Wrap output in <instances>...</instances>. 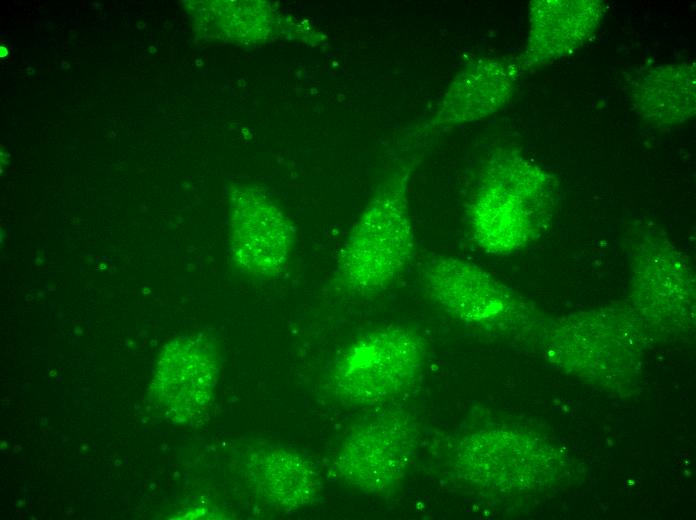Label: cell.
Listing matches in <instances>:
<instances>
[{
	"label": "cell",
	"mask_w": 696,
	"mask_h": 520,
	"mask_svg": "<svg viewBox=\"0 0 696 520\" xmlns=\"http://www.w3.org/2000/svg\"><path fill=\"white\" fill-rule=\"evenodd\" d=\"M552 188L549 175L523 157L494 156L468 211L477 245L486 253L505 255L531 243L550 218Z\"/></svg>",
	"instance_id": "6da1fadb"
},
{
	"label": "cell",
	"mask_w": 696,
	"mask_h": 520,
	"mask_svg": "<svg viewBox=\"0 0 696 520\" xmlns=\"http://www.w3.org/2000/svg\"><path fill=\"white\" fill-rule=\"evenodd\" d=\"M409 170L391 176L366 206L342 244L338 283L356 294L380 292L405 272L415 250L407 198Z\"/></svg>",
	"instance_id": "7a4b0ae2"
},
{
	"label": "cell",
	"mask_w": 696,
	"mask_h": 520,
	"mask_svg": "<svg viewBox=\"0 0 696 520\" xmlns=\"http://www.w3.org/2000/svg\"><path fill=\"white\" fill-rule=\"evenodd\" d=\"M427 356L423 337L402 325L376 328L351 343L332 370V386L356 406L386 402L413 385Z\"/></svg>",
	"instance_id": "3957f363"
},
{
	"label": "cell",
	"mask_w": 696,
	"mask_h": 520,
	"mask_svg": "<svg viewBox=\"0 0 696 520\" xmlns=\"http://www.w3.org/2000/svg\"><path fill=\"white\" fill-rule=\"evenodd\" d=\"M416 429L409 417L386 413L353 428L343 439L335 459L340 478L374 496L393 493L413 460Z\"/></svg>",
	"instance_id": "277c9868"
},
{
	"label": "cell",
	"mask_w": 696,
	"mask_h": 520,
	"mask_svg": "<svg viewBox=\"0 0 696 520\" xmlns=\"http://www.w3.org/2000/svg\"><path fill=\"white\" fill-rule=\"evenodd\" d=\"M547 452L537 439L512 430L490 429L462 438L454 449L457 473L473 484L521 492L543 483Z\"/></svg>",
	"instance_id": "5b68a950"
},
{
	"label": "cell",
	"mask_w": 696,
	"mask_h": 520,
	"mask_svg": "<svg viewBox=\"0 0 696 520\" xmlns=\"http://www.w3.org/2000/svg\"><path fill=\"white\" fill-rule=\"evenodd\" d=\"M220 372V355L212 339L202 334L178 336L158 356L152 395L173 422L190 423L209 409Z\"/></svg>",
	"instance_id": "8992f818"
},
{
	"label": "cell",
	"mask_w": 696,
	"mask_h": 520,
	"mask_svg": "<svg viewBox=\"0 0 696 520\" xmlns=\"http://www.w3.org/2000/svg\"><path fill=\"white\" fill-rule=\"evenodd\" d=\"M229 237L232 263L246 276L270 279L288 265L292 226L276 203L254 187L232 189Z\"/></svg>",
	"instance_id": "52a82bcc"
},
{
	"label": "cell",
	"mask_w": 696,
	"mask_h": 520,
	"mask_svg": "<svg viewBox=\"0 0 696 520\" xmlns=\"http://www.w3.org/2000/svg\"><path fill=\"white\" fill-rule=\"evenodd\" d=\"M549 356L581 373H623L636 366L640 339L624 315L595 313L569 318L551 331Z\"/></svg>",
	"instance_id": "ba28073f"
},
{
	"label": "cell",
	"mask_w": 696,
	"mask_h": 520,
	"mask_svg": "<svg viewBox=\"0 0 696 520\" xmlns=\"http://www.w3.org/2000/svg\"><path fill=\"white\" fill-rule=\"evenodd\" d=\"M420 278L427 297L462 322L496 323L517 308V299L507 286L482 267L455 256L429 258Z\"/></svg>",
	"instance_id": "9c48e42d"
},
{
	"label": "cell",
	"mask_w": 696,
	"mask_h": 520,
	"mask_svg": "<svg viewBox=\"0 0 696 520\" xmlns=\"http://www.w3.org/2000/svg\"><path fill=\"white\" fill-rule=\"evenodd\" d=\"M605 11L599 0H534L523 66H543L581 47L596 31Z\"/></svg>",
	"instance_id": "30bf717a"
},
{
	"label": "cell",
	"mask_w": 696,
	"mask_h": 520,
	"mask_svg": "<svg viewBox=\"0 0 696 520\" xmlns=\"http://www.w3.org/2000/svg\"><path fill=\"white\" fill-rule=\"evenodd\" d=\"M517 76V67L503 60L469 64L449 84L430 125L473 122L499 111L509 102Z\"/></svg>",
	"instance_id": "8fae6325"
},
{
	"label": "cell",
	"mask_w": 696,
	"mask_h": 520,
	"mask_svg": "<svg viewBox=\"0 0 696 520\" xmlns=\"http://www.w3.org/2000/svg\"><path fill=\"white\" fill-rule=\"evenodd\" d=\"M246 477L254 492L283 511L300 509L317 499L321 480L315 465L285 447L260 449L246 460Z\"/></svg>",
	"instance_id": "7c38bea8"
},
{
	"label": "cell",
	"mask_w": 696,
	"mask_h": 520,
	"mask_svg": "<svg viewBox=\"0 0 696 520\" xmlns=\"http://www.w3.org/2000/svg\"><path fill=\"white\" fill-rule=\"evenodd\" d=\"M696 66L678 63L655 67L630 91L637 114L657 127L683 124L695 115Z\"/></svg>",
	"instance_id": "4fadbf2b"
},
{
	"label": "cell",
	"mask_w": 696,
	"mask_h": 520,
	"mask_svg": "<svg viewBox=\"0 0 696 520\" xmlns=\"http://www.w3.org/2000/svg\"><path fill=\"white\" fill-rule=\"evenodd\" d=\"M634 266L635 292L655 310L672 317L692 308L694 278L684 258L669 244H641ZM678 316V315H677Z\"/></svg>",
	"instance_id": "5bb4252c"
}]
</instances>
